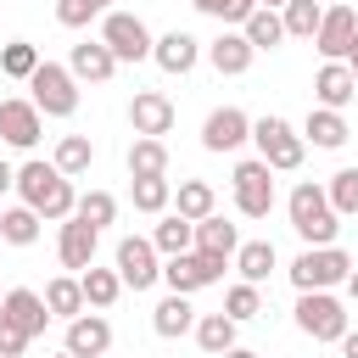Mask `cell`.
<instances>
[{
	"label": "cell",
	"mask_w": 358,
	"mask_h": 358,
	"mask_svg": "<svg viewBox=\"0 0 358 358\" xmlns=\"http://www.w3.org/2000/svg\"><path fill=\"white\" fill-rule=\"evenodd\" d=\"M17 190H22V207H34L39 218H73V207H78V196H73V179H62L56 173V162H22L17 168Z\"/></svg>",
	"instance_id": "1"
},
{
	"label": "cell",
	"mask_w": 358,
	"mask_h": 358,
	"mask_svg": "<svg viewBox=\"0 0 358 358\" xmlns=\"http://www.w3.org/2000/svg\"><path fill=\"white\" fill-rule=\"evenodd\" d=\"M285 213H291V229L302 235V246H336V229H341V218L330 213V196H324V185L302 179V185L285 196Z\"/></svg>",
	"instance_id": "2"
},
{
	"label": "cell",
	"mask_w": 358,
	"mask_h": 358,
	"mask_svg": "<svg viewBox=\"0 0 358 358\" xmlns=\"http://www.w3.org/2000/svg\"><path fill=\"white\" fill-rule=\"evenodd\" d=\"M291 285L296 291H330V285H347V274H352V257L341 252V246H302L296 257H291Z\"/></svg>",
	"instance_id": "3"
},
{
	"label": "cell",
	"mask_w": 358,
	"mask_h": 358,
	"mask_svg": "<svg viewBox=\"0 0 358 358\" xmlns=\"http://www.w3.org/2000/svg\"><path fill=\"white\" fill-rule=\"evenodd\" d=\"M252 140H257V162H268L274 173H291V168H302V151H308V140L285 123V117H257L252 123Z\"/></svg>",
	"instance_id": "4"
},
{
	"label": "cell",
	"mask_w": 358,
	"mask_h": 358,
	"mask_svg": "<svg viewBox=\"0 0 358 358\" xmlns=\"http://www.w3.org/2000/svg\"><path fill=\"white\" fill-rule=\"evenodd\" d=\"M28 90H34L39 117H73L78 112V78L67 67H56V62H39L34 78H28Z\"/></svg>",
	"instance_id": "5"
},
{
	"label": "cell",
	"mask_w": 358,
	"mask_h": 358,
	"mask_svg": "<svg viewBox=\"0 0 358 358\" xmlns=\"http://www.w3.org/2000/svg\"><path fill=\"white\" fill-rule=\"evenodd\" d=\"M296 330L308 341H341L347 336V308L330 291H296Z\"/></svg>",
	"instance_id": "6"
},
{
	"label": "cell",
	"mask_w": 358,
	"mask_h": 358,
	"mask_svg": "<svg viewBox=\"0 0 358 358\" xmlns=\"http://www.w3.org/2000/svg\"><path fill=\"white\" fill-rule=\"evenodd\" d=\"M101 45L112 50V62H145L157 39H151V28L134 11H106L101 17Z\"/></svg>",
	"instance_id": "7"
},
{
	"label": "cell",
	"mask_w": 358,
	"mask_h": 358,
	"mask_svg": "<svg viewBox=\"0 0 358 358\" xmlns=\"http://www.w3.org/2000/svg\"><path fill=\"white\" fill-rule=\"evenodd\" d=\"M229 185H235V207H241V218H268V207H274V168L268 162H235V173H229Z\"/></svg>",
	"instance_id": "8"
},
{
	"label": "cell",
	"mask_w": 358,
	"mask_h": 358,
	"mask_svg": "<svg viewBox=\"0 0 358 358\" xmlns=\"http://www.w3.org/2000/svg\"><path fill=\"white\" fill-rule=\"evenodd\" d=\"M117 280H123L129 291H151V285L162 280L157 246H151L145 235H123V241H117Z\"/></svg>",
	"instance_id": "9"
},
{
	"label": "cell",
	"mask_w": 358,
	"mask_h": 358,
	"mask_svg": "<svg viewBox=\"0 0 358 358\" xmlns=\"http://www.w3.org/2000/svg\"><path fill=\"white\" fill-rule=\"evenodd\" d=\"M162 280H168V291L190 296V291H201V285H218V280H224V257L179 252V257H168V263H162Z\"/></svg>",
	"instance_id": "10"
},
{
	"label": "cell",
	"mask_w": 358,
	"mask_h": 358,
	"mask_svg": "<svg viewBox=\"0 0 358 358\" xmlns=\"http://www.w3.org/2000/svg\"><path fill=\"white\" fill-rule=\"evenodd\" d=\"M45 319H50V313H45V296H39V291L11 285V291L0 296V324H6V330H17V336L34 341V336L45 330Z\"/></svg>",
	"instance_id": "11"
},
{
	"label": "cell",
	"mask_w": 358,
	"mask_h": 358,
	"mask_svg": "<svg viewBox=\"0 0 358 358\" xmlns=\"http://www.w3.org/2000/svg\"><path fill=\"white\" fill-rule=\"evenodd\" d=\"M352 39H358V11H352V6H330V11L319 17V34H313L319 56H324V62H347Z\"/></svg>",
	"instance_id": "12"
},
{
	"label": "cell",
	"mask_w": 358,
	"mask_h": 358,
	"mask_svg": "<svg viewBox=\"0 0 358 358\" xmlns=\"http://www.w3.org/2000/svg\"><path fill=\"white\" fill-rule=\"evenodd\" d=\"M129 123H134L140 140H162V134L173 129V101H168L162 90H140V95L129 101Z\"/></svg>",
	"instance_id": "13"
},
{
	"label": "cell",
	"mask_w": 358,
	"mask_h": 358,
	"mask_svg": "<svg viewBox=\"0 0 358 358\" xmlns=\"http://www.w3.org/2000/svg\"><path fill=\"white\" fill-rule=\"evenodd\" d=\"M246 140H252V117H246L241 106L207 112V123H201V145H207V151H235V145H246Z\"/></svg>",
	"instance_id": "14"
},
{
	"label": "cell",
	"mask_w": 358,
	"mask_h": 358,
	"mask_svg": "<svg viewBox=\"0 0 358 358\" xmlns=\"http://www.w3.org/2000/svg\"><path fill=\"white\" fill-rule=\"evenodd\" d=\"M95 229L73 213V218H62V235H56V257H62V268H73V274H84L90 263H95Z\"/></svg>",
	"instance_id": "15"
},
{
	"label": "cell",
	"mask_w": 358,
	"mask_h": 358,
	"mask_svg": "<svg viewBox=\"0 0 358 358\" xmlns=\"http://www.w3.org/2000/svg\"><path fill=\"white\" fill-rule=\"evenodd\" d=\"M0 140L17 151L39 145V106L34 101H0Z\"/></svg>",
	"instance_id": "16"
},
{
	"label": "cell",
	"mask_w": 358,
	"mask_h": 358,
	"mask_svg": "<svg viewBox=\"0 0 358 358\" xmlns=\"http://www.w3.org/2000/svg\"><path fill=\"white\" fill-rule=\"evenodd\" d=\"M151 62H157L162 73H179V78H185V73L201 62V39L185 34V28H173V34H162V39L151 45Z\"/></svg>",
	"instance_id": "17"
},
{
	"label": "cell",
	"mask_w": 358,
	"mask_h": 358,
	"mask_svg": "<svg viewBox=\"0 0 358 358\" xmlns=\"http://www.w3.org/2000/svg\"><path fill=\"white\" fill-rule=\"evenodd\" d=\"M106 347H112V324H106L101 313L67 319V352H73V358H106Z\"/></svg>",
	"instance_id": "18"
},
{
	"label": "cell",
	"mask_w": 358,
	"mask_h": 358,
	"mask_svg": "<svg viewBox=\"0 0 358 358\" xmlns=\"http://www.w3.org/2000/svg\"><path fill=\"white\" fill-rule=\"evenodd\" d=\"M235 246H241V229L229 224V218H218V213H207L201 224H196V241H190V252H201V257H235Z\"/></svg>",
	"instance_id": "19"
},
{
	"label": "cell",
	"mask_w": 358,
	"mask_h": 358,
	"mask_svg": "<svg viewBox=\"0 0 358 358\" xmlns=\"http://www.w3.org/2000/svg\"><path fill=\"white\" fill-rule=\"evenodd\" d=\"M252 56H257V50L246 45V34H229V28H224V34L207 45V62H213V73H224V78H241V73L252 67Z\"/></svg>",
	"instance_id": "20"
},
{
	"label": "cell",
	"mask_w": 358,
	"mask_h": 358,
	"mask_svg": "<svg viewBox=\"0 0 358 358\" xmlns=\"http://www.w3.org/2000/svg\"><path fill=\"white\" fill-rule=\"evenodd\" d=\"M67 73H73V78H84V84H106V78L117 73V62H112V50H106L101 39H84V45H73Z\"/></svg>",
	"instance_id": "21"
},
{
	"label": "cell",
	"mask_w": 358,
	"mask_h": 358,
	"mask_svg": "<svg viewBox=\"0 0 358 358\" xmlns=\"http://www.w3.org/2000/svg\"><path fill=\"white\" fill-rule=\"evenodd\" d=\"M313 95H319V106H324V112H341V106L358 95L352 67H347V62H324V67H319V78H313Z\"/></svg>",
	"instance_id": "22"
},
{
	"label": "cell",
	"mask_w": 358,
	"mask_h": 358,
	"mask_svg": "<svg viewBox=\"0 0 358 358\" xmlns=\"http://www.w3.org/2000/svg\"><path fill=\"white\" fill-rule=\"evenodd\" d=\"M151 330L162 336V341H173V336H185V330H196V308H190V296H162L157 308H151Z\"/></svg>",
	"instance_id": "23"
},
{
	"label": "cell",
	"mask_w": 358,
	"mask_h": 358,
	"mask_svg": "<svg viewBox=\"0 0 358 358\" xmlns=\"http://www.w3.org/2000/svg\"><path fill=\"white\" fill-rule=\"evenodd\" d=\"M347 134H352V129H347V117H341V112H324V106H313V112H308V123H302V140H313L319 151H341V145H347Z\"/></svg>",
	"instance_id": "24"
},
{
	"label": "cell",
	"mask_w": 358,
	"mask_h": 358,
	"mask_svg": "<svg viewBox=\"0 0 358 358\" xmlns=\"http://www.w3.org/2000/svg\"><path fill=\"white\" fill-rule=\"evenodd\" d=\"M274 263H280V257H274V241H241V246H235V268H241L246 285H263V280L274 274Z\"/></svg>",
	"instance_id": "25"
},
{
	"label": "cell",
	"mask_w": 358,
	"mask_h": 358,
	"mask_svg": "<svg viewBox=\"0 0 358 358\" xmlns=\"http://www.w3.org/2000/svg\"><path fill=\"white\" fill-rule=\"evenodd\" d=\"M45 313H50V319H78V313H84V285H78V274H56V280L45 285Z\"/></svg>",
	"instance_id": "26"
},
{
	"label": "cell",
	"mask_w": 358,
	"mask_h": 358,
	"mask_svg": "<svg viewBox=\"0 0 358 358\" xmlns=\"http://www.w3.org/2000/svg\"><path fill=\"white\" fill-rule=\"evenodd\" d=\"M50 162H56V173H62V179H78V173L95 162V145H90V134H62Z\"/></svg>",
	"instance_id": "27"
},
{
	"label": "cell",
	"mask_w": 358,
	"mask_h": 358,
	"mask_svg": "<svg viewBox=\"0 0 358 358\" xmlns=\"http://www.w3.org/2000/svg\"><path fill=\"white\" fill-rule=\"evenodd\" d=\"M129 179H168V145L162 140H134L129 145Z\"/></svg>",
	"instance_id": "28"
},
{
	"label": "cell",
	"mask_w": 358,
	"mask_h": 358,
	"mask_svg": "<svg viewBox=\"0 0 358 358\" xmlns=\"http://www.w3.org/2000/svg\"><path fill=\"white\" fill-rule=\"evenodd\" d=\"M213 207H218V196H213V185H207V179H185V185L173 190V213H179V218H190V224H201Z\"/></svg>",
	"instance_id": "29"
},
{
	"label": "cell",
	"mask_w": 358,
	"mask_h": 358,
	"mask_svg": "<svg viewBox=\"0 0 358 358\" xmlns=\"http://www.w3.org/2000/svg\"><path fill=\"white\" fill-rule=\"evenodd\" d=\"M78 285H84V308H112L117 296H123V280H117V268H84L78 274Z\"/></svg>",
	"instance_id": "30"
},
{
	"label": "cell",
	"mask_w": 358,
	"mask_h": 358,
	"mask_svg": "<svg viewBox=\"0 0 358 358\" xmlns=\"http://www.w3.org/2000/svg\"><path fill=\"white\" fill-rule=\"evenodd\" d=\"M196 347L213 352V358H224V352L235 347V319H229V313H201V319H196Z\"/></svg>",
	"instance_id": "31"
},
{
	"label": "cell",
	"mask_w": 358,
	"mask_h": 358,
	"mask_svg": "<svg viewBox=\"0 0 358 358\" xmlns=\"http://www.w3.org/2000/svg\"><path fill=\"white\" fill-rule=\"evenodd\" d=\"M241 34H246V45H252V50H274V45L285 39V22H280V11L257 6V11L241 22Z\"/></svg>",
	"instance_id": "32"
},
{
	"label": "cell",
	"mask_w": 358,
	"mask_h": 358,
	"mask_svg": "<svg viewBox=\"0 0 358 358\" xmlns=\"http://www.w3.org/2000/svg\"><path fill=\"white\" fill-rule=\"evenodd\" d=\"M190 241H196V224H190V218H179V213H168V218L151 229V246H157L162 257H179V252H190Z\"/></svg>",
	"instance_id": "33"
},
{
	"label": "cell",
	"mask_w": 358,
	"mask_h": 358,
	"mask_svg": "<svg viewBox=\"0 0 358 358\" xmlns=\"http://www.w3.org/2000/svg\"><path fill=\"white\" fill-rule=\"evenodd\" d=\"M0 241L34 246V241H39V213H34V207H6V213H0Z\"/></svg>",
	"instance_id": "34"
},
{
	"label": "cell",
	"mask_w": 358,
	"mask_h": 358,
	"mask_svg": "<svg viewBox=\"0 0 358 358\" xmlns=\"http://www.w3.org/2000/svg\"><path fill=\"white\" fill-rule=\"evenodd\" d=\"M73 213H78V218H84V224H90V229L101 235V229H106V224L117 218V196H112V190H84Z\"/></svg>",
	"instance_id": "35"
},
{
	"label": "cell",
	"mask_w": 358,
	"mask_h": 358,
	"mask_svg": "<svg viewBox=\"0 0 358 358\" xmlns=\"http://www.w3.org/2000/svg\"><path fill=\"white\" fill-rule=\"evenodd\" d=\"M319 17H324L319 0H291V6L280 11V22H285L291 39H313V34H319Z\"/></svg>",
	"instance_id": "36"
},
{
	"label": "cell",
	"mask_w": 358,
	"mask_h": 358,
	"mask_svg": "<svg viewBox=\"0 0 358 358\" xmlns=\"http://www.w3.org/2000/svg\"><path fill=\"white\" fill-rule=\"evenodd\" d=\"M324 196H330V213L336 218L341 213H358V168H336L330 185H324Z\"/></svg>",
	"instance_id": "37"
},
{
	"label": "cell",
	"mask_w": 358,
	"mask_h": 358,
	"mask_svg": "<svg viewBox=\"0 0 358 358\" xmlns=\"http://www.w3.org/2000/svg\"><path fill=\"white\" fill-rule=\"evenodd\" d=\"M129 196H134V207H140V213H168L173 185H168V179H129Z\"/></svg>",
	"instance_id": "38"
},
{
	"label": "cell",
	"mask_w": 358,
	"mask_h": 358,
	"mask_svg": "<svg viewBox=\"0 0 358 358\" xmlns=\"http://www.w3.org/2000/svg\"><path fill=\"white\" fill-rule=\"evenodd\" d=\"M224 313H229L235 324L257 319V313H263V291H257V285H246V280H241V285H229V291H224Z\"/></svg>",
	"instance_id": "39"
},
{
	"label": "cell",
	"mask_w": 358,
	"mask_h": 358,
	"mask_svg": "<svg viewBox=\"0 0 358 358\" xmlns=\"http://www.w3.org/2000/svg\"><path fill=\"white\" fill-rule=\"evenodd\" d=\"M34 67H39V50H34L28 39H11V45L0 50V73H6V78H34Z\"/></svg>",
	"instance_id": "40"
},
{
	"label": "cell",
	"mask_w": 358,
	"mask_h": 358,
	"mask_svg": "<svg viewBox=\"0 0 358 358\" xmlns=\"http://www.w3.org/2000/svg\"><path fill=\"white\" fill-rule=\"evenodd\" d=\"M112 0H56V22L62 28H84L90 17H106Z\"/></svg>",
	"instance_id": "41"
},
{
	"label": "cell",
	"mask_w": 358,
	"mask_h": 358,
	"mask_svg": "<svg viewBox=\"0 0 358 358\" xmlns=\"http://www.w3.org/2000/svg\"><path fill=\"white\" fill-rule=\"evenodd\" d=\"M190 6L207 11V17H218V22H246L257 11V0H190Z\"/></svg>",
	"instance_id": "42"
},
{
	"label": "cell",
	"mask_w": 358,
	"mask_h": 358,
	"mask_svg": "<svg viewBox=\"0 0 358 358\" xmlns=\"http://www.w3.org/2000/svg\"><path fill=\"white\" fill-rule=\"evenodd\" d=\"M22 347H28V336H17V330L0 324V358H22Z\"/></svg>",
	"instance_id": "43"
},
{
	"label": "cell",
	"mask_w": 358,
	"mask_h": 358,
	"mask_svg": "<svg viewBox=\"0 0 358 358\" xmlns=\"http://www.w3.org/2000/svg\"><path fill=\"white\" fill-rule=\"evenodd\" d=\"M341 358H358V330H347V336H341Z\"/></svg>",
	"instance_id": "44"
},
{
	"label": "cell",
	"mask_w": 358,
	"mask_h": 358,
	"mask_svg": "<svg viewBox=\"0 0 358 358\" xmlns=\"http://www.w3.org/2000/svg\"><path fill=\"white\" fill-rule=\"evenodd\" d=\"M11 185H17V168H11V162H0V196H6Z\"/></svg>",
	"instance_id": "45"
},
{
	"label": "cell",
	"mask_w": 358,
	"mask_h": 358,
	"mask_svg": "<svg viewBox=\"0 0 358 358\" xmlns=\"http://www.w3.org/2000/svg\"><path fill=\"white\" fill-rule=\"evenodd\" d=\"M347 296L358 302V263H352V274H347Z\"/></svg>",
	"instance_id": "46"
},
{
	"label": "cell",
	"mask_w": 358,
	"mask_h": 358,
	"mask_svg": "<svg viewBox=\"0 0 358 358\" xmlns=\"http://www.w3.org/2000/svg\"><path fill=\"white\" fill-rule=\"evenodd\" d=\"M347 67H352V84H358V39H352V50H347Z\"/></svg>",
	"instance_id": "47"
},
{
	"label": "cell",
	"mask_w": 358,
	"mask_h": 358,
	"mask_svg": "<svg viewBox=\"0 0 358 358\" xmlns=\"http://www.w3.org/2000/svg\"><path fill=\"white\" fill-rule=\"evenodd\" d=\"M224 358H257V352H246V347H229V352H224Z\"/></svg>",
	"instance_id": "48"
},
{
	"label": "cell",
	"mask_w": 358,
	"mask_h": 358,
	"mask_svg": "<svg viewBox=\"0 0 358 358\" xmlns=\"http://www.w3.org/2000/svg\"><path fill=\"white\" fill-rule=\"evenodd\" d=\"M257 6H268V11H285V6H291V0H257Z\"/></svg>",
	"instance_id": "49"
},
{
	"label": "cell",
	"mask_w": 358,
	"mask_h": 358,
	"mask_svg": "<svg viewBox=\"0 0 358 358\" xmlns=\"http://www.w3.org/2000/svg\"><path fill=\"white\" fill-rule=\"evenodd\" d=\"M56 358H73V352H67V347H62V352H56Z\"/></svg>",
	"instance_id": "50"
},
{
	"label": "cell",
	"mask_w": 358,
	"mask_h": 358,
	"mask_svg": "<svg viewBox=\"0 0 358 358\" xmlns=\"http://www.w3.org/2000/svg\"><path fill=\"white\" fill-rule=\"evenodd\" d=\"M0 296H6V291H0Z\"/></svg>",
	"instance_id": "51"
}]
</instances>
